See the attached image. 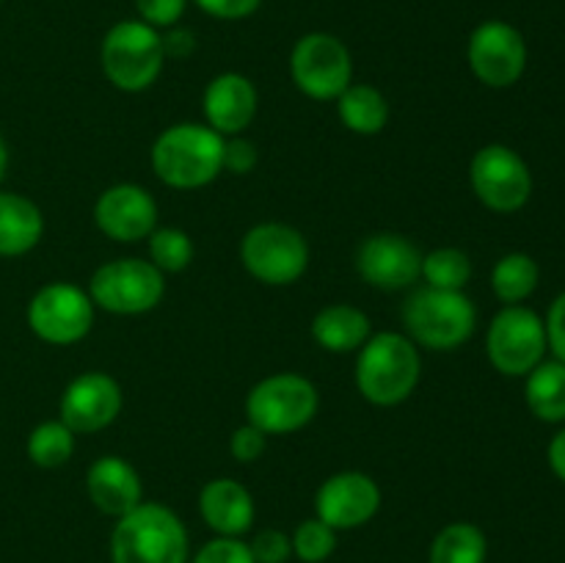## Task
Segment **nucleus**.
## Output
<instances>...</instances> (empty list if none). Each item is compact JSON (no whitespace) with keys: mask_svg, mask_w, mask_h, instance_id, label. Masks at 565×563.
Returning <instances> with one entry per match:
<instances>
[{"mask_svg":"<svg viewBox=\"0 0 565 563\" xmlns=\"http://www.w3.org/2000/svg\"><path fill=\"white\" fill-rule=\"evenodd\" d=\"M149 160L163 185L177 191L204 188L224 171V136L207 125L180 121L154 138Z\"/></svg>","mask_w":565,"mask_h":563,"instance_id":"1","label":"nucleus"},{"mask_svg":"<svg viewBox=\"0 0 565 563\" xmlns=\"http://www.w3.org/2000/svg\"><path fill=\"white\" fill-rule=\"evenodd\" d=\"M423 362L414 340L401 331H379L359 348L356 386L373 406H397L414 395Z\"/></svg>","mask_w":565,"mask_h":563,"instance_id":"2","label":"nucleus"},{"mask_svg":"<svg viewBox=\"0 0 565 563\" xmlns=\"http://www.w3.org/2000/svg\"><path fill=\"white\" fill-rule=\"evenodd\" d=\"M114 563H188V530L171 508L141 502L116 519L110 535Z\"/></svg>","mask_w":565,"mask_h":563,"instance_id":"3","label":"nucleus"},{"mask_svg":"<svg viewBox=\"0 0 565 563\" xmlns=\"http://www.w3.org/2000/svg\"><path fill=\"white\" fill-rule=\"evenodd\" d=\"M403 326L414 346L430 351H456L478 326V309L463 290L419 287L403 304Z\"/></svg>","mask_w":565,"mask_h":563,"instance_id":"4","label":"nucleus"},{"mask_svg":"<svg viewBox=\"0 0 565 563\" xmlns=\"http://www.w3.org/2000/svg\"><path fill=\"white\" fill-rule=\"evenodd\" d=\"M99 64L119 92H147L166 64L163 36L143 20H121L105 33Z\"/></svg>","mask_w":565,"mask_h":563,"instance_id":"5","label":"nucleus"},{"mask_svg":"<svg viewBox=\"0 0 565 563\" xmlns=\"http://www.w3.org/2000/svg\"><path fill=\"white\" fill-rule=\"evenodd\" d=\"M320 395L309 379L298 373H274L257 381L246 397V423L265 436L296 434L318 414Z\"/></svg>","mask_w":565,"mask_h":563,"instance_id":"6","label":"nucleus"},{"mask_svg":"<svg viewBox=\"0 0 565 563\" xmlns=\"http://www.w3.org/2000/svg\"><path fill=\"white\" fill-rule=\"evenodd\" d=\"M86 293L94 307L110 315H143L160 304L166 279L149 259L119 257L94 270Z\"/></svg>","mask_w":565,"mask_h":563,"instance_id":"7","label":"nucleus"},{"mask_svg":"<svg viewBox=\"0 0 565 563\" xmlns=\"http://www.w3.org/2000/svg\"><path fill=\"white\" fill-rule=\"evenodd\" d=\"M241 259L248 274L270 287L292 285L309 265V243L296 226L265 221L252 226L241 241Z\"/></svg>","mask_w":565,"mask_h":563,"instance_id":"8","label":"nucleus"},{"mask_svg":"<svg viewBox=\"0 0 565 563\" xmlns=\"http://www.w3.org/2000/svg\"><path fill=\"white\" fill-rule=\"evenodd\" d=\"M290 75L298 92L309 99H337L353 81L351 50L331 33H307L290 53Z\"/></svg>","mask_w":565,"mask_h":563,"instance_id":"9","label":"nucleus"},{"mask_svg":"<svg viewBox=\"0 0 565 563\" xmlns=\"http://www.w3.org/2000/svg\"><path fill=\"white\" fill-rule=\"evenodd\" d=\"M469 182L480 202L494 213H516L530 202L533 174L516 149L489 144L478 149L469 166Z\"/></svg>","mask_w":565,"mask_h":563,"instance_id":"10","label":"nucleus"},{"mask_svg":"<svg viewBox=\"0 0 565 563\" xmlns=\"http://www.w3.org/2000/svg\"><path fill=\"white\" fill-rule=\"evenodd\" d=\"M546 348L544 320L522 304L500 309L486 334V351L502 375H527L544 362Z\"/></svg>","mask_w":565,"mask_h":563,"instance_id":"11","label":"nucleus"},{"mask_svg":"<svg viewBox=\"0 0 565 563\" xmlns=\"http://www.w3.org/2000/svg\"><path fill=\"white\" fill-rule=\"evenodd\" d=\"M28 326L50 346L81 342L94 326V304L86 290L72 282H50L33 293L28 304Z\"/></svg>","mask_w":565,"mask_h":563,"instance_id":"12","label":"nucleus"},{"mask_svg":"<svg viewBox=\"0 0 565 563\" xmlns=\"http://www.w3.org/2000/svg\"><path fill=\"white\" fill-rule=\"evenodd\" d=\"M467 61L480 83L491 88H508L524 75L527 42L511 22L486 20L469 36Z\"/></svg>","mask_w":565,"mask_h":563,"instance_id":"13","label":"nucleus"},{"mask_svg":"<svg viewBox=\"0 0 565 563\" xmlns=\"http://www.w3.org/2000/svg\"><path fill=\"white\" fill-rule=\"evenodd\" d=\"M381 508V489L367 472L345 469L320 484L315 513L334 530H356L367 524Z\"/></svg>","mask_w":565,"mask_h":563,"instance_id":"14","label":"nucleus"},{"mask_svg":"<svg viewBox=\"0 0 565 563\" xmlns=\"http://www.w3.org/2000/svg\"><path fill=\"white\" fill-rule=\"evenodd\" d=\"M356 270L379 290H406L419 279L423 252L397 232H379L364 237L356 252Z\"/></svg>","mask_w":565,"mask_h":563,"instance_id":"15","label":"nucleus"},{"mask_svg":"<svg viewBox=\"0 0 565 563\" xmlns=\"http://www.w3.org/2000/svg\"><path fill=\"white\" fill-rule=\"evenodd\" d=\"M121 386L108 373H83L61 395V423L72 434H97L108 428L121 412Z\"/></svg>","mask_w":565,"mask_h":563,"instance_id":"16","label":"nucleus"},{"mask_svg":"<svg viewBox=\"0 0 565 563\" xmlns=\"http://www.w3.org/2000/svg\"><path fill=\"white\" fill-rule=\"evenodd\" d=\"M94 224L116 243H136L158 230V204L147 188L119 182L99 193L94 204Z\"/></svg>","mask_w":565,"mask_h":563,"instance_id":"17","label":"nucleus"},{"mask_svg":"<svg viewBox=\"0 0 565 563\" xmlns=\"http://www.w3.org/2000/svg\"><path fill=\"white\" fill-rule=\"evenodd\" d=\"M257 88L241 72L215 75L204 88V116L207 127L221 136H241L257 116Z\"/></svg>","mask_w":565,"mask_h":563,"instance_id":"18","label":"nucleus"},{"mask_svg":"<svg viewBox=\"0 0 565 563\" xmlns=\"http://www.w3.org/2000/svg\"><path fill=\"white\" fill-rule=\"evenodd\" d=\"M86 495L105 517H125L143 502V486L136 467L119 456H99L86 472Z\"/></svg>","mask_w":565,"mask_h":563,"instance_id":"19","label":"nucleus"},{"mask_svg":"<svg viewBox=\"0 0 565 563\" xmlns=\"http://www.w3.org/2000/svg\"><path fill=\"white\" fill-rule=\"evenodd\" d=\"M199 513L218 535L241 539L254 524V497L232 478L207 480L199 491Z\"/></svg>","mask_w":565,"mask_h":563,"instance_id":"20","label":"nucleus"},{"mask_svg":"<svg viewBox=\"0 0 565 563\" xmlns=\"http://www.w3.org/2000/svg\"><path fill=\"white\" fill-rule=\"evenodd\" d=\"M44 235V215L22 193L0 191V257H22Z\"/></svg>","mask_w":565,"mask_h":563,"instance_id":"21","label":"nucleus"},{"mask_svg":"<svg viewBox=\"0 0 565 563\" xmlns=\"http://www.w3.org/2000/svg\"><path fill=\"white\" fill-rule=\"evenodd\" d=\"M373 334L367 312L353 304H329L312 320V337L323 351L353 353Z\"/></svg>","mask_w":565,"mask_h":563,"instance_id":"22","label":"nucleus"},{"mask_svg":"<svg viewBox=\"0 0 565 563\" xmlns=\"http://www.w3.org/2000/svg\"><path fill=\"white\" fill-rule=\"evenodd\" d=\"M337 114L342 125L356 136H379L390 125V103L384 92L370 83H351L337 97Z\"/></svg>","mask_w":565,"mask_h":563,"instance_id":"23","label":"nucleus"},{"mask_svg":"<svg viewBox=\"0 0 565 563\" xmlns=\"http://www.w3.org/2000/svg\"><path fill=\"white\" fill-rule=\"evenodd\" d=\"M530 412L544 423H563L565 419V364L541 362L527 373L524 386Z\"/></svg>","mask_w":565,"mask_h":563,"instance_id":"24","label":"nucleus"},{"mask_svg":"<svg viewBox=\"0 0 565 563\" xmlns=\"http://www.w3.org/2000/svg\"><path fill=\"white\" fill-rule=\"evenodd\" d=\"M489 541L486 533L472 522H452L436 533L430 541V563H486Z\"/></svg>","mask_w":565,"mask_h":563,"instance_id":"25","label":"nucleus"},{"mask_svg":"<svg viewBox=\"0 0 565 563\" xmlns=\"http://www.w3.org/2000/svg\"><path fill=\"white\" fill-rule=\"evenodd\" d=\"M541 268L530 254L524 252H511L494 265L491 270V287H494V296L500 301H505L508 307L511 304H522L524 298H530L539 287Z\"/></svg>","mask_w":565,"mask_h":563,"instance_id":"26","label":"nucleus"},{"mask_svg":"<svg viewBox=\"0 0 565 563\" xmlns=\"http://www.w3.org/2000/svg\"><path fill=\"white\" fill-rule=\"evenodd\" d=\"M419 276L425 279V285L436 287V290H463L472 279V259L461 248H434V252L423 254Z\"/></svg>","mask_w":565,"mask_h":563,"instance_id":"27","label":"nucleus"},{"mask_svg":"<svg viewBox=\"0 0 565 563\" xmlns=\"http://www.w3.org/2000/svg\"><path fill=\"white\" fill-rule=\"evenodd\" d=\"M75 453V434L61 419L39 423L28 436V458L42 469H58Z\"/></svg>","mask_w":565,"mask_h":563,"instance_id":"28","label":"nucleus"},{"mask_svg":"<svg viewBox=\"0 0 565 563\" xmlns=\"http://www.w3.org/2000/svg\"><path fill=\"white\" fill-rule=\"evenodd\" d=\"M193 259V243L185 230L177 226H163L149 235V263L160 270V274H180L191 265Z\"/></svg>","mask_w":565,"mask_h":563,"instance_id":"29","label":"nucleus"},{"mask_svg":"<svg viewBox=\"0 0 565 563\" xmlns=\"http://www.w3.org/2000/svg\"><path fill=\"white\" fill-rule=\"evenodd\" d=\"M292 555L303 563H323L334 555L337 550V530L329 528L326 522L315 519H303L290 535Z\"/></svg>","mask_w":565,"mask_h":563,"instance_id":"30","label":"nucleus"},{"mask_svg":"<svg viewBox=\"0 0 565 563\" xmlns=\"http://www.w3.org/2000/svg\"><path fill=\"white\" fill-rule=\"evenodd\" d=\"M248 550H252L254 563H287L292 555V541L285 530L265 528L254 535Z\"/></svg>","mask_w":565,"mask_h":563,"instance_id":"31","label":"nucleus"},{"mask_svg":"<svg viewBox=\"0 0 565 563\" xmlns=\"http://www.w3.org/2000/svg\"><path fill=\"white\" fill-rule=\"evenodd\" d=\"M193 563H254V555L246 541L218 535L196 552Z\"/></svg>","mask_w":565,"mask_h":563,"instance_id":"32","label":"nucleus"},{"mask_svg":"<svg viewBox=\"0 0 565 563\" xmlns=\"http://www.w3.org/2000/svg\"><path fill=\"white\" fill-rule=\"evenodd\" d=\"M265 445H268V436L252 423L241 425V428L232 431L230 436V453L232 458H237L241 464L257 461V458L265 453Z\"/></svg>","mask_w":565,"mask_h":563,"instance_id":"33","label":"nucleus"},{"mask_svg":"<svg viewBox=\"0 0 565 563\" xmlns=\"http://www.w3.org/2000/svg\"><path fill=\"white\" fill-rule=\"evenodd\" d=\"M188 0H136L141 20L152 28H174L185 14Z\"/></svg>","mask_w":565,"mask_h":563,"instance_id":"34","label":"nucleus"},{"mask_svg":"<svg viewBox=\"0 0 565 563\" xmlns=\"http://www.w3.org/2000/svg\"><path fill=\"white\" fill-rule=\"evenodd\" d=\"M257 160L259 152L248 138L232 136L230 141H224V169L232 174H248L257 166Z\"/></svg>","mask_w":565,"mask_h":563,"instance_id":"35","label":"nucleus"},{"mask_svg":"<svg viewBox=\"0 0 565 563\" xmlns=\"http://www.w3.org/2000/svg\"><path fill=\"white\" fill-rule=\"evenodd\" d=\"M193 3L215 20H246L259 9L263 0H193Z\"/></svg>","mask_w":565,"mask_h":563,"instance_id":"36","label":"nucleus"},{"mask_svg":"<svg viewBox=\"0 0 565 563\" xmlns=\"http://www.w3.org/2000/svg\"><path fill=\"white\" fill-rule=\"evenodd\" d=\"M546 346L557 357V362L565 364V293L552 301L550 315H546Z\"/></svg>","mask_w":565,"mask_h":563,"instance_id":"37","label":"nucleus"},{"mask_svg":"<svg viewBox=\"0 0 565 563\" xmlns=\"http://www.w3.org/2000/svg\"><path fill=\"white\" fill-rule=\"evenodd\" d=\"M163 50H166V59H188V55L196 50V36L185 28H171L169 33L163 36Z\"/></svg>","mask_w":565,"mask_h":563,"instance_id":"38","label":"nucleus"},{"mask_svg":"<svg viewBox=\"0 0 565 563\" xmlns=\"http://www.w3.org/2000/svg\"><path fill=\"white\" fill-rule=\"evenodd\" d=\"M546 458H550L552 472L565 484V428L557 431L550 442V450H546Z\"/></svg>","mask_w":565,"mask_h":563,"instance_id":"39","label":"nucleus"},{"mask_svg":"<svg viewBox=\"0 0 565 563\" xmlns=\"http://www.w3.org/2000/svg\"><path fill=\"white\" fill-rule=\"evenodd\" d=\"M6 169H9V147H6L3 136H0V182H3Z\"/></svg>","mask_w":565,"mask_h":563,"instance_id":"40","label":"nucleus"},{"mask_svg":"<svg viewBox=\"0 0 565 563\" xmlns=\"http://www.w3.org/2000/svg\"><path fill=\"white\" fill-rule=\"evenodd\" d=\"M0 3H3V0H0Z\"/></svg>","mask_w":565,"mask_h":563,"instance_id":"41","label":"nucleus"}]
</instances>
